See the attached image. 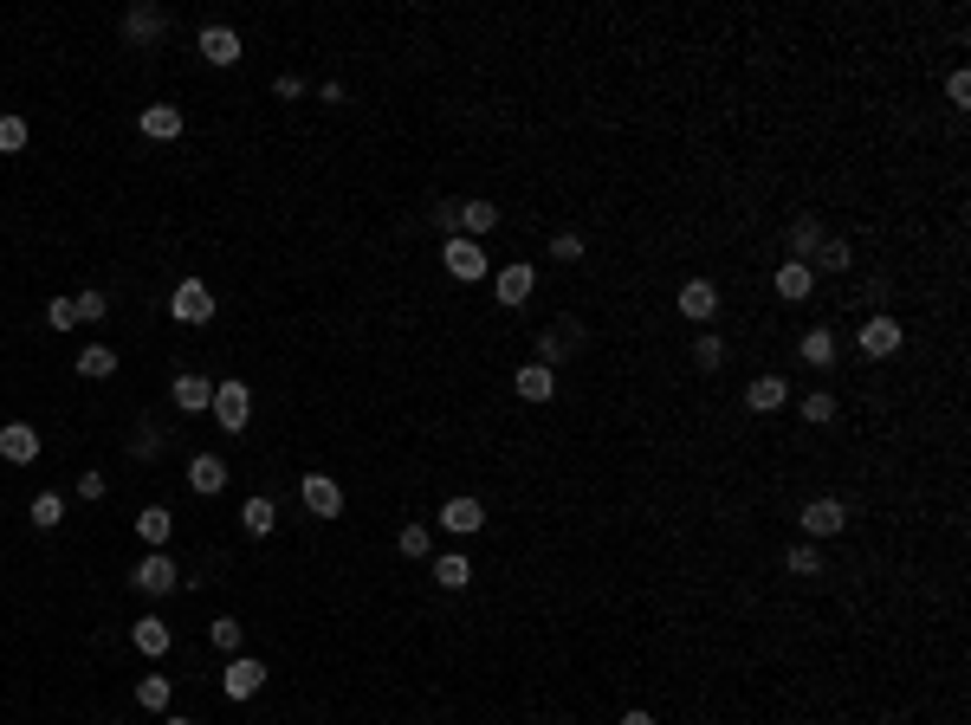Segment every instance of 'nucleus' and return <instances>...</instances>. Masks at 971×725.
<instances>
[{
	"mask_svg": "<svg viewBox=\"0 0 971 725\" xmlns=\"http://www.w3.org/2000/svg\"><path fill=\"white\" fill-rule=\"evenodd\" d=\"M130 583L143 596H169V590H182V564H175V557H162V551H149L143 564L130 570Z\"/></svg>",
	"mask_w": 971,
	"mask_h": 725,
	"instance_id": "nucleus-1",
	"label": "nucleus"
},
{
	"mask_svg": "<svg viewBox=\"0 0 971 725\" xmlns=\"http://www.w3.org/2000/svg\"><path fill=\"white\" fill-rule=\"evenodd\" d=\"M797 525H803V538H836V531L842 525H849V505H842V499H810V505H803V512H797Z\"/></svg>",
	"mask_w": 971,
	"mask_h": 725,
	"instance_id": "nucleus-2",
	"label": "nucleus"
},
{
	"mask_svg": "<svg viewBox=\"0 0 971 725\" xmlns=\"http://www.w3.org/2000/svg\"><path fill=\"white\" fill-rule=\"evenodd\" d=\"M169 311H175V324H208L214 318V292L201 279H182L175 298H169Z\"/></svg>",
	"mask_w": 971,
	"mask_h": 725,
	"instance_id": "nucleus-3",
	"label": "nucleus"
},
{
	"mask_svg": "<svg viewBox=\"0 0 971 725\" xmlns=\"http://www.w3.org/2000/svg\"><path fill=\"white\" fill-rule=\"evenodd\" d=\"M674 305H680V318H693V324H713V318H719V285H713V279H687V285H680V298H674Z\"/></svg>",
	"mask_w": 971,
	"mask_h": 725,
	"instance_id": "nucleus-4",
	"label": "nucleus"
},
{
	"mask_svg": "<svg viewBox=\"0 0 971 725\" xmlns=\"http://www.w3.org/2000/svg\"><path fill=\"white\" fill-rule=\"evenodd\" d=\"M246 415H253V395H246V382H221V389H214V421H221L227 434H240Z\"/></svg>",
	"mask_w": 971,
	"mask_h": 725,
	"instance_id": "nucleus-5",
	"label": "nucleus"
},
{
	"mask_svg": "<svg viewBox=\"0 0 971 725\" xmlns=\"http://www.w3.org/2000/svg\"><path fill=\"white\" fill-rule=\"evenodd\" d=\"M441 259H447V272H454V279H467V285H473V279H486V246H480V240H467V234L447 240V253H441Z\"/></svg>",
	"mask_w": 971,
	"mask_h": 725,
	"instance_id": "nucleus-6",
	"label": "nucleus"
},
{
	"mask_svg": "<svg viewBox=\"0 0 971 725\" xmlns=\"http://www.w3.org/2000/svg\"><path fill=\"white\" fill-rule=\"evenodd\" d=\"M492 292H499V305H525V298L538 292V272H531L525 259H512V266H499V279H492Z\"/></svg>",
	"mask_w": 971,
	"mask_h": 725,
	"instance_id": "nucleus-7",
	"label": "nucleus"
},
{
	"mask_svg": "<svg viewBox=\"0 0 971 725\" xmlns=\"http://www.w3.org/2000/svg\"><path fill=\"white\" fill-rule=\"evenodd\" d=\"M0 460H13V467L39 460V428L33 421H7V428H0Z\"/></svg>",
	"mask_w": 971,
	"mask_h": 725,
	"instance_id": "nucleus-8",
	"label": "nucleus"
},
{
	"mask_svg": "<svg viewBox=\"0 0 971 725\" xmlns=\"http://www.w3.org/2000/svg\"><path fill=\"white\" fill-rule=\"evenodd\" d=\"M816 246H823V221H816V214H797V221H790V234H784V253L797 259V266H810Z\"/></svg>",
	"mask_w": 971,
	"mask_h": 725,
	"instance_id": "nucleus-9",
	"label": "nucleus"
},
{
	"mask_svg": "<svg viewBox=\"0 0 971 725\" xmlns=\"http://www.w3.org/2000/svg\"><path fill=\"white\" fill-rule=\"evenodd\" d=\"M894 350H900V324L887 318V311H881V318H868V324H861V357H874V363H881V357H894Z\"/></svg>",
	"mask_w": 971,
	"mask_h": 725,
	"instance_id": "nucleus-10",
	"label": "nucleus"
},
{
	"mask_svg": "<svg viewBox=\"0 0 971 725\" xmlns=\"http://www.w3.org/2000/svg\"><path fill=\"white\" fill-rule=\"evenodd\" d=\"M784 402H790V382L784 376H751V389H745V408H751V415H777Z\"/></svg>",
	"mask_w": 971,
	"mask_h": 725,
	"instance_id": "nucleus-11",
	"label": "nucleus"
},
{
	"mask_svg": "<svg viewBox=\"0 0 971 725\" xmlns=\"http://www.w3.org/2000/svg\"><path fill=\"white\" fill-rule=\"evenodd\" d=\"M188 486H195L201 499H214V492L227 486V460L221 454H195V460H188Z\"/></svg>",
	"mask_w": 971,
	"mask_h": 725,
	"instance_id": "nucleus-12",
	"label": "nucleus"
},
{
	"mask_svg": "<svg viewBox=\"0 0 971 725\" xmlns=\"http://www.w3.org/2000/svg\"><path fill=\"white\" fill-rule=\"evenodd\" d=\"M259 680H266V667H259V661H240V654H234V661H227V674H221V687H227V700H253Z\"/></svg>",
	"mask_w": 971,
	"mask_h": 725,
	"instance_id": "nucleus-13",
	"label": "nucleus"
},
{
	"mask_svg": "<svg viewBox=\"0 0 971 725\" xmlns=\"http://www.w3.org/2000/svg\"><path fill=\"white\" fill-rule=\"evenodd\" d=\"M305 512L337 518V512H344V486H337V480H324V473H311V480H305Z\"/></svg>",
	"mask_w": 971,
	"mask_h": 725,
	"instance_id": "nucleus-14",
	"label": "nucleus"
},
{
	"mask_svg": "<svg viewBox=\"0 0 971 725\" xmlns=\"http://www.w3.org/2000/svg\"><path fill=\"white\" fill-rule=\"evenodd\" d=\"M201 59H208V65H234L240 59V33H234V26H201Z\"/></svg>",
	"mask_w": 971,
	"mask_h": 725,
	"instance_id": "nucleus-15",
	"label": "nucleus"
},
{
	"mask_svg": "<svg viewBox=\"0 0 971 725\" xmlns=\"http://www.w3.org/2000/svg\"><path fill=\"white\" fill-rule=\"evenodd\" d=\"M441 525L460 531V538H473V531L486 525V505H480V499H447V505H441Z\"/></svg>",
	"mask_w": 971,
	"mask_h": 725,
	"instance_id": "nucleus-16",
	"label": "nucleus"
},
{
	"mask_svg": "<svg viewBox=\"0 0 971 725\" xmlns=\"http://www.w3.org/2000/svg\"><path fill=\"white\" fill-rule=\"evenodd\" d=\"M810 285H816V272H810V266H797V259H777V298L803 305V298H810Z\"/></svg>",
	"mask_w": 971,
	"mask_h": 725,
	"instance_id": "nucleus-17",
	"label": "nucleus"
},
{
	"mask_svg": "<svg viewBox=\"0 0 971 725\" xmlns=\"http://www.w3.org/2000/svg\"><path fill=\"white\" fill-rule=\"evenodd\" d=\"M136 123H143L149 143H169V136H182V111H175V104H149Z\"/></svg>",
	"mask_w": 971,
	"mask_h": 725,
	"instance_id": "nucleus-18",
	"label": "nucleus"
},
{
	"mask_svg": "<svg viewBox=\"0 0 971 725\" xmlns=\"http://www.w3.org/2000/svg\"><path fill=\"white\" fill-rule=\"evenodd\" d=\"M175 408L182 415H201V408H214V389H208V376H175Z\"/></svg>",
	"mask_w": 971,
	"mask_h": 725,
	"instance_id": "nucleus-19",
	"label": "nucleus"
},
{
	"mask_svg": "<svg viewBox=\"0 0 971 725\" xmlns=\"http://www.w3.org/2000/svg\"><path fill=\"white\" fill-rule=\"evenodd\" d=\"M518 395H525V402H551V389H557V376L544 363H518Z\"/></svg>",
	"mask_w": 971,
	"mask_h": 725,
	"instance_id": "nucleus-20",
	"label": "nucleus"
},
{
	"mask_svg": "<svg viewBox=\"0 0 971 725\" xmlns=\"http://www.w3.org/2000/svg\"><path fill=\"white\" fill-rule=\"evenodd\" d=\"M123 33H130V39H162V33H169V13H162V7H130V13H123Z\"/></svg>",
	"mask_w": 971,
	"mask_h": 725,
	"instance_id": "nucleus-21",
	"label": "nucleus"
},
{
	"mask_svg": "<svg viewBox=\"0 0 971 725\" xmlns=\"http://www.w3.org/2000/svg\"><path fill=\"white\" fill-rule=\"evenodd\" d=\"M130 641H136V648H143V654H156V661H162V654H169V622H162V615H143V622H136L130 628Z\"/></svg>",
	"mask_w": 971,
	"mask_h": 725,
	"instance_id": "nucleus-22",
	"label": "nucleus"
},
{
	"mask_svg": "<svg viewBox=\"0 0 971 725\" xmlns=\"http://www.w3.org/2000/svg\"><path fill=\"white\" fill-rule=\"evenodd\" d=\"M169 531H175V518L162 512V505H149V512H136V538H143L149 551H162V544H169Z\"/></svg>",
	"mask_w": 971,
	"mask_h": 725,
	"instance_id": "nucleus-23",
	"label": "nucleus"
},
{
	"mask_svg": "<svg viewBox=\"0 0 971 725\" xmlns=\"http://www.w3.org/2000/svg\"><path fill=\"white\" fill-rule=\"evenodd\" d=\"M492 227H499V208H492V201H460V234L467 240L492 234Z\"/></svg>",
	"mask_w": 971,
	"mask_h": 725,
	"instance_id": "nucleus-24",
	"label": "nucleus"
},
{
	"mask_svg": "<svg viewBox=\"0 0 971 725\" xmlns=\"http://www.w3.org/2000/svg\"><path fill=\"white\" fill-rule=\"evenodd\" d=\"M797 357L810 363V369H829V363H836V337H829V331H803Z\"/></svg>",
	"mask_w": 971,
	"mask_h": 725,
	"instance_id": "nucleus-25",
	"label": "nucleus"
},
{
	"mask_svg": "<svg viewBox=\"0 0 971 725\" xmlns=\"http://www.w3.org/2000/svg\"><path fill=\"white\" fill-rule=\"evenodd\" d=\"M467 577H473V564H467L460 551L434 557V583H441V590H467Z\"/></svg>",
	"mask_w": 971,
	"mask_h": 725,
	"instance_id": "nucleus-26",
	"label": "nucleus"
},
{
	"mask_svg": "<svg viewBox=\"0 0 971 725\" xmlns=\"http://www.w3.org/2000/svg\"><path fill=\"white\" fill-rule=\"evenodd\" d=\"M117 369V357H111V344H85L78 350V376H91V382H104Z\"/></svg>",
	"mask_w": 971,
	"mask_h": 725,
	"instance_id": "nucleus-27",
	"label": "nucleus"
},
{
	"mask_svg": "<svg viewBox=\"0 0 971 725\" xmlns=\"http://www.w3.org/2000/svg\"><path fill=\"white\" fill-rule=\"evenodd\" d=\"M240 525H246V531H253V538H266V531H272V525H279V505H272V499H246V512H240Z\"/></svg>",
	"mask_w": 971,
	"mask_h": 725,
	"instance_id": "nucleus-28",
	"label": "nucleus"
},
{
	"mask_svg": "<svg viewBox=\"0 0 971 725\" xmlns=\"http://www.w3.org/2000/svg\"><path fill=\"white\" fill-rule=\"evenodd\" d=\"M136 706H143V713H169V680H162V674L136 680Z\"/></svg>",
	"mask_w": 971,
	"mask_h": 725,
	"instance_id": "nucleus-29",
	"label": "nucleus"
},
{
	"mask_svg": "<svg viewBox=\"0 0 971 725\" xmlns=\"http://www.w3.org/2000/svg\"><path fill=\"white\" fill-rule=\"evenodd\" d=\"M784 564H790V577H816V570H823V551H816V544L803 538V544H790Z\"/></svg>",
	"mask_w": 971,
	"mask_h": 725,
	"instance_id": "nucleus-30",
	"label": "nucleus"
},
{
	"mask_svg": "<svg viewBox=\"0 0 971 725\" xmlns=\"http://www.w3.org/2000/svg\"><path fill=\"white\" fill-rule=\"evenodd\" d=\"M816 266H829V272H849V266H855L849 240H823V246H816ZM816 266H810V272H816Z\"/></svg>",
	"mask_w": 971,
	"mask_h": 725,
	"instance_id": "nucleus-31",
	"label": "nucleus"
},
{
	"mask_svg": "<svg viewBox=\"0 0 971 725\" xmlns=\"http://www.w3.org/2000/svg\"><path fill=\"white\" fill-rule=\"evenodd\" d=\"M59 518H65V499H59V492H39V499H33V525H39V531H52Z\"/></svg>",
	"mask_w": 971,
	"mask_h": 725,
	"instance_id": "nucleus-32",
	"label": "nucleus"
},
{
	"mask_svg": "<svg viewBox=\"0 0 971 725\" xmlns=\"http://www.w3.org/2000/svg\"><path fill=\"white\" fill-rule=\"evenodd\" d=\"M395 551H402V557H415V564H421V557H428V525H402Z\"/></svg>",
	"mask_w": 971,
	"mask_h": 725,
	"instance_id": "nucleus-33",
	"label": "nucleus"
},
{
	"mask_svg": "<svg viewBox=\"0 0 971 725\" xmlns=\"http://www.w3.org/2000/svg\"><path fill=\"white\" fill-rule=\"evenodd\" d=\"M72 311H78V324H104V292H85V298H72Z\"/></svg>",
	"mask_w": 971,
	"mask_h": 725,
	"instance_id": "nucleus-34",
	"label": "nucleus"
},
{
	"mask_svg": "<svg viewBox=\"0 0 971 725\" xmlns=\"http://www.w3.org/2000/svg\"><path fill=\"white\" fill-rule=\"evenodd\" d=\"M693 363H700V369H719V363H726V344H719V337H700V344H693Z\"/></svg>",
	"mask_w": 971,
	"mask_h": 725,
	"instance_id": "nucleus-35",
	"label": "nucleus"
},
{
	"mask_svg": "<svg viewBox=\"0 0 971 725\" xmlns=\"http://www.w3.org/2000/svg\"><path fill=\"white\" fill-rule=\"evenodd\" d=\"M46 324H52V331H72V324H78L72 298H52V305H46Z\"/></svg>",
	"mask_w": 971,
	"mask_h": 725,
	"instance_id": "nucleus-36",
	"label": "nucleus"
},
{
	"mask_svg": "<svg viewBox=\"0 0 971 725\" xmlns=\"http://www.w3.org/2000/svg\"><path fill=\"white\" fill-rule=\"evenodd\" d=\"M214 648H221V654L240 648V622H234V615H221V622H214Z\"/></svg>",
	"mask_w": 971,
	"mask_h": 725,
	"instance_id": "nucleus-37",
	"label": "nucleus"
},
{
	"mask_svg": "<svg viewBox=\"0 0 971 725\" xmlns=\"http://www.w3.org/2000/svg\"><path fill=\"white\" fill-rule=\"evenodd\" d=\"M0 149H26V117H0Z\"/></svg>",
	"mask_w": 971,
	"mask_h": 725,
	"instance_id": "nucleus-38",
	"label": "nucleus"
},
{
	"mask_svg": "<svg viewBox=\"0 0 971 725\" xmlns=\"http://www.w3.org/2000/svg\"><path fill=\"white\" fill-rule=\"evenodd\" d=\"M836 415V395H810V402H803V421H829Z\"/></svg>",
	"mask_w": 971,
	"mask_h": 725,
	"instance_id": "nucleus-39",
	"label": "nucleus"
},
{
	"mask_svg": "<svg viewBox=\"0 0 971 725\" xmlns=\"http://www.w3.org/2000/svg\"><path fill=\"white\" fill-rule=\"evenodd\" d=\"M551 253L570 266V259H583V240H577V234H557V240H551Z\"/></svg>",
	"mask_w": 971,
	"mask_h": 725,
	"instance_id": "nucleus-40",
	"label": "nucleus"
},
{
	"mask_svg": "<svg viewBox=\"0 0 971 725\" xmlns=\"http://www.w3.org/2000/svg\"><path fill=\"white\" fill-rule=\"evenodd\" d=\"M946 98H952V104H971V72H952V78H946Z\"/></svg>",
	"mask_w": 971,
	"mask_h": 725,
	"instance_id": "nucleus-41",
	"label": "nucleus"
},
{
	"mask_svg": "<svg viewBox=\"0 0 971 725\" xmlns=\"http://www.w3.org/2000/svg\"><path fill=\"white\" fill-rule=\"evenodd\" d=\"M434 221H441L447 240H454V234H460V201H441V208H434Z\"/></svg>",
	"mask_w": 971,
	"mask_h": 725,
	"instance_id": "nucleus-42",
	"label": "nucleus"
},
{
	"mask_svg": "<svg viewBox=\"0 0 971 725\" xmlns=\"http://www.w3.org/2000/svg\"><path fill=\"white\" fill-rule=\"evenodd\" d=\"M557 357H564V337H557V331H551V337H538V363H544V369H551Z\"/></svg>",
	"mask_w": 971,
	"mask_h": 725,
	"instance_id": "nucleus-43",
	"label": "nucleus"
},
{
	"mask_svg": "<svg viewBox=\"0 0 971 725\" xmlns=\"http://www.w3.org/2000/svg\"><path fill=\"white\" fill-rule=\"evenodd\" d=\"M78 499H104V473H85V480H78Z\"/></svg>",
	"mask_w": 971,
	"mask_h": 725,
	"instance_id": "nucleus-44",
	"label": "nucleus"
},
{
	"mask_svg": "<svg viewBox=\"0 0 971 725\" xmlns=\"http://www.w3.org/2000/svg\"><path fill=\"white\" fill-rule=\"evenodd\" d=\"M622 725H654V713H622Z\"/></svg>",
	"mask_w": 971,
	"mask_h": 725,
	"instance_id": "nucleus-45",
	"label": "nucleus"
},
{
	"mask_svg": "<svg viewBox=\"0 0 971 725\" xmlns=\"http://www.w3.org/2000/svg\"><path fill=\"white\" fill-rule=\"evenodd\" d=\"M162 725H195V719H162Z\"/></svg>",
	"mask_w": 971,
	"mask_h": 725,
	"instance_id": "nucleus-46",
	"label": "nucleus"
}]
</instances>
